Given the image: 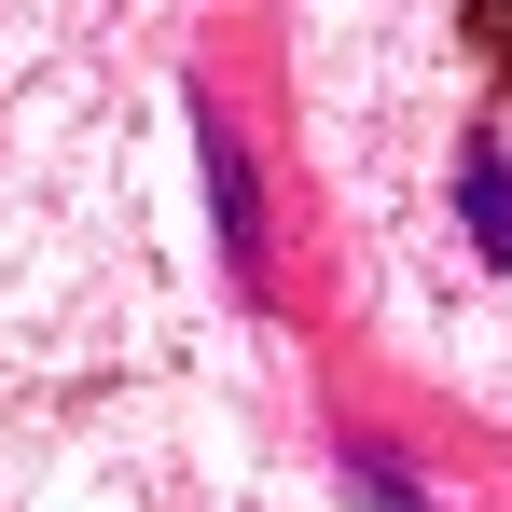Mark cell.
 I'll return each mask as SVG.
<instances>
[{"instance_id":"obj_3","label":"cell","mask_w":512,"mask_h":512,"mask_svg":"<svg viewBox=\"0 0 512 512\" xmlns=\"http://www.w3.org/2000/svg\"><path fill=\"white\" fill-rule=\"evenodd\" d=\"M333 485H346V499H360V512H416V457L360 429V443H333Z\"/></svg>"},{"instance_id":"obj_1","label":"cell","mask_w":512,"mask_h":512,"mask_svg":"<svg viewBox=\"0 0 512 512\" xmlns=\"http://www.w3.org/2000/svg\"><path fill=\"white\" fill-rule=\"evenodd\" d=\"M208 125V208H222V263H236V291H277V222H263V167L250 139L222 125V111H194Z\"/></svg>"},{"instance_id":"obj_4","label":"cell","mask_w":512,"mask_h":512,"mask_svg":"<svg viewBox=\"0 0 512 512\" xmlns=\"http://www.w3.org/2000/svg\"><path fill=\"white\" fill-rule=\"evenodd\" d=\"M471 42H485V56L512 70V0H471Z\"/></svg>"},{"instance_id":"obj_2","label":"cell","mask_w":512,"mask_h":512,"mask_svg":"<svg viewBox=\"0 0 512 512\" xmlns=\"http://www.w3.org/2000/svg\"><path fill=\"white\" fill-rule=\"evenodd\" d=\"M457 222H471V263H499V277H512V153L485 139V125L457 139Z\"/></svg>"}]
</instances>
